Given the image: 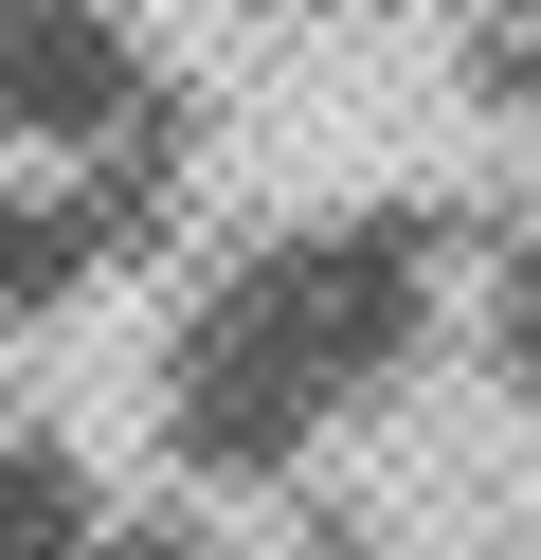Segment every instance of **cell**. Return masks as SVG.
Returning <instances> with one entry per match:
<instances>
[{
	"label": "cell",
	"mask_w": 541,
	"mask_h": 560,
	"mask_svg": "<svg viewBox=\"0 0 541 560\" xmlns=\"http://www.w3.org/2000/svg\"><path fill=\"white\" fill-rule=\"evenodd\" d=\"M127 109V37L91 0H0V145H91Z\"/></svg>",
	"instance_id": "6da1fadb"
}]
</instances>
